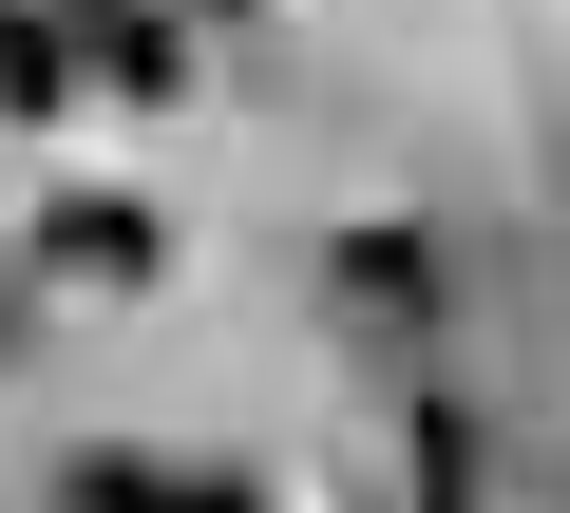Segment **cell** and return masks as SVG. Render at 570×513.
Returning a JSON list of instances; mask_svg holds the SVG:
<instances>
[{"label": "cell", "mask_w": 570, "mask_h": 513, "mask_svg": "<svg viewBox=\"0 0 570 513\" xmlns=\"http://www.w3.org/2000/svg\"><path fill=\"white\" fill-rule=\"evenodd\" d=\"M39 286H153V209L134 190H58L39 209Z\"/></svg>", "instance_id": "obj_1"}, {"label": "cell", "mask_w": 570, "mask_h": 513, "mask_svg": "<svg viewBox=\"0 0 570 513\" xmlns=\"http://www.w3.org/2000/svg\"><path fill=\"white\" fill-rule=\"evenodd\" d=\"M324 286H343L381 343H419V324H438V247H419V228H343V267H324Z\"/></svg>", "instance_id": "obj_2"}, {"label": "cell", "mask_w": 570, "mask_h": 513, "mask_svg": "<svg viewBox=\"0 0 570 513\" xmlns=\"http://www.w3.org/2000/svg\"><path fill=\"white\" fill-rule=\"evenodd\" d=\"M77 77H96V58H77V20H58V0H0V115L39 134V115H58Z\"/></svg>", "instance_id": "obj_3"}, {"label": "cell", "mask_w": 570, "mask_h": 513, "mask_svg": "<svg viewBox=\"0 0 570 513\" xmlns=\"http://www.w3.org/2000/svg\"><path fill=\"white\" fill-rule=\"evenodd\" d=\"M475 494H494V418L456 381H419V513H475Z\"/></svg>", "instance_id": "obj_4"}, {"label": "cell", "mask_w": 570, "mask_h": 513, "mask_svg": "<svg viewBox=\"0 0 570 513\" xmlns=\"http://www.w3.org/2000/svg\"><path fill=\"white\" fill-rule=\"evenodd\" d=\"M96 96H134V115H171V96H190V20H153V0H134V20L96 39Z\"/></svg>", "instance_id": "obj_5"}, {"label": "cell", "mask_w": 570, "mask_h": 513, "mask_svg": "<svg viewBox=\"0 0 570 513\" xmlns=\"http://www.w3.org/2000/svg\"><path fill=\"white\" fill-rule=\"evenodd\" d=\"M171 513H285V494H247V475H190V494H171Z\"/></svg>", "instance_id": "obj_6"}, {"label": "cell", "mask_w": 570, "mask_h": 513, "mask_svg": "<svg viewBox=\"0 0 570 513\" xmlns=\"http://www.w3.org/2000/svg\"><path fill=\"white\" fill-rule=\"evenodd\" d=\"M58 20H77V58H96V39H115V20H134V0H58Z\"/></svg>", "instance_id": "obj_7"}, {"label": "cell", "mask_w": 570, "mask_h": 513, "mask_svg": "<svg viewBox=\"0 0 570 513\" xmlns=\"http://www.w3.org/2000/svg\"><path fill=\"white\" fill-rule=\"evenodd\" d=\"M0 343H20V286H0Z\"/></svg>", "instance_id": "obj_8"}]
</instances>
